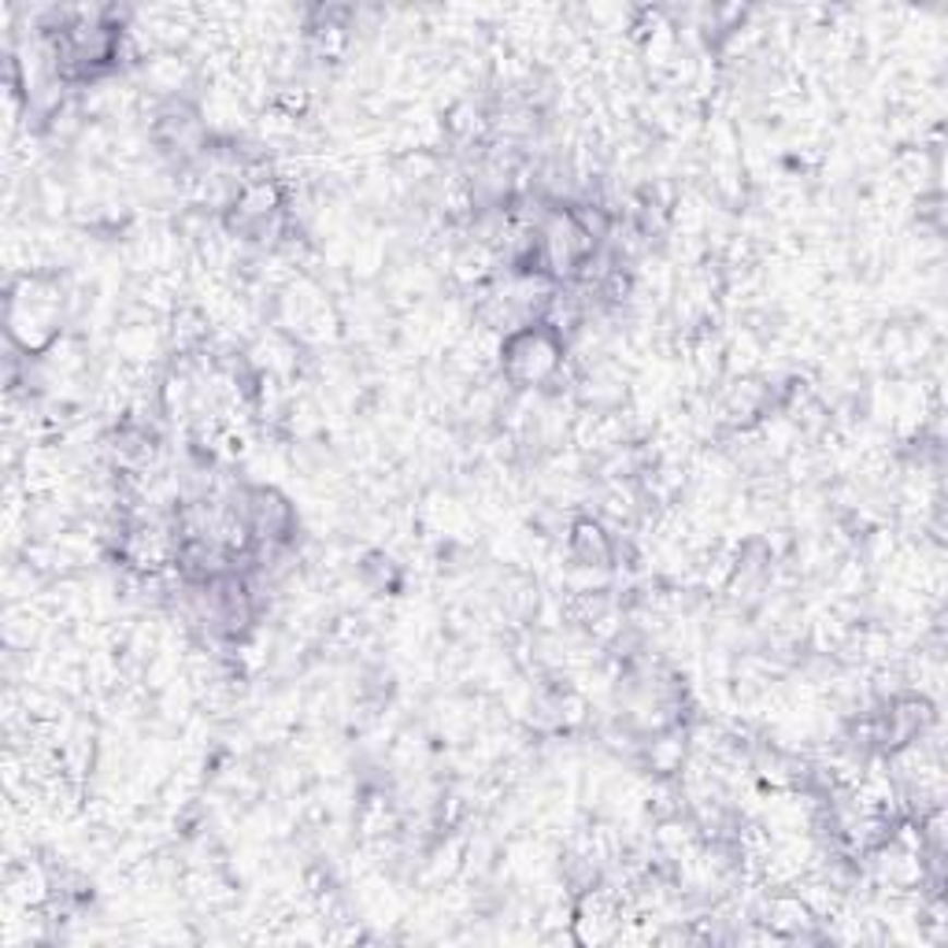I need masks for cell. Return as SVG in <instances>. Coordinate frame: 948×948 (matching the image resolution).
Masks as SVG:
<instances>
[{
	"label": "cell",
	"instance_id": "obj_1",
	"mask_svg": "<svg viewBox=\"0 0 948 948\" xmlns=\"http://www.w3.org/2000/svg\"><path fill=\"white\" fill-rule=\"evenodd\" d=\"M571 552H575L578 567H608L612 563V541L593 523H578L571 533Z\"/></svg>",
	"mask_w": 948,
	"mask_h": 948
}]
</instances>
